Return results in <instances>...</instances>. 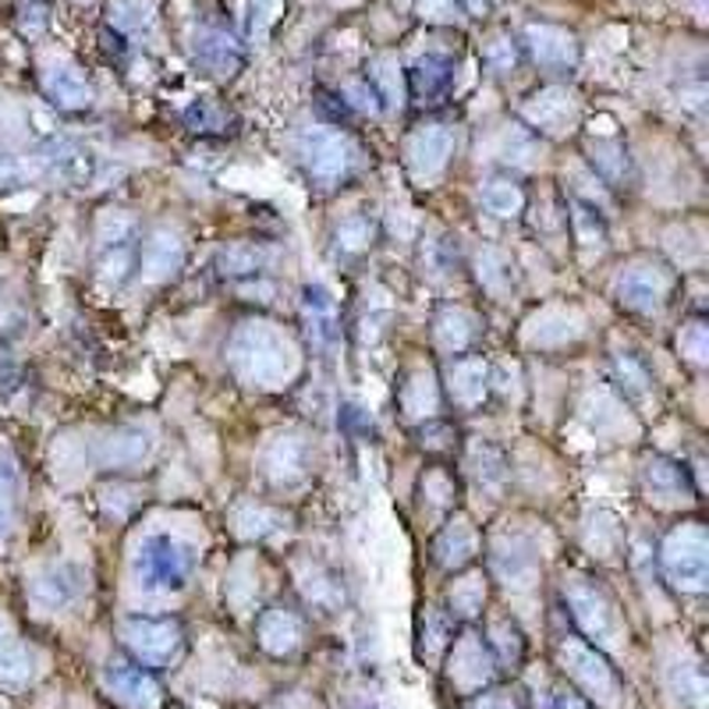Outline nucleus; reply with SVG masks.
I'll return each mask as SVG.
<instances>
[{"instance_id":"nucleus-16","label":"nucleus","mask_w":709,"mask_h":709,"mask_svg":"<svg viewBox=\"0 0 709 709\" xmlns=\"http://www.w3.org/2000/svg\"><path fill=\"white\" fill-rule=\"evenodd\" d=\"M451 78H454V61L451 57H440V54H426L416 68L408 72V82H411V93H416V100H437L451 89Z\"/></svg>"},{"instance_id":"nucleus-5","label":"nucleus","mask_w":709,"mask_h":709,"mask_svg":"<svg viewBox=\"0 0 709 709\" xmlns=\"http://www.w3.org/2000/svg\"><path fill=\"white\" fill-rule=\"evenodd\" d=\"M664 574L674 589L681 592H702L709 579V539L702 522H688L664 539Z\"/></svg>"},{"instance_id":"nucleus-18","label":"nucleus","mask_w":709,"mask_h":709,"mask_svg":"<svg viewBox=\"0 0 709 709\" xmlns=\"http://www.w3.org/2000/svg\"><path fill=\"white\" fill-rule=\"evenodd\" d=\"M475 547H480V536H475V529L465 518L448 522V529L437 536V560L443 568L461 571L475 557Z\"/></svg>"},{"instance_id":"nucleus-11","label":"nucleus","mask_w":709,"mask_h":709,"mask_svg":"<svg viewBox=\"0 0 709 709\" xmlns=\"http://www.w3.org/2000/svg\"><path fill=\"white\" fill-rule=\"evenodd\" d=\"M674 291V277L659 267H635L617 280L621 302L635 312H653L667 302V294Z\"/></svg>"},{"instance_id":"nucleus-21","label":"nucleus","mask_w":709,"mask_h":709,"mask_svg":"<svg viewBox=\"0 0 709 709\" xmlns=\"http://www.w3.org/2000/svg\"><path fill=\"white\" fill-rule=\"evenodd\" d=\"M480 323H475V316L472 312H465V309H448L443 316L437 320V341H440V348L443 352H451V355H461L469 348V344L475 341V330Z\"/></svg>"},{"instance_id":"nucleus-3","label":"nucleus","mask_w":709,"mask_h":709,"mask_svg":"<svg viewBox=\"0 0 709 709\" xmlns=\"http://www.w3.org/2000/svg\"><path fill=\"white\" fill-rule=\"evenodd\" d=\"M565 597L586 642H592L597 649L624 646V621L617 614L614 597L603 586H597L592 579H571V586H565Z\"/></svg>"},{"instance_id":"nucleus-7","label":"nucleus","mask_w":709,"mask_h":709,"mask_svg":"<svg viewBox=\"0 0 709 709\" xmlns=\"http://www.w3.org/2000/svg\"><path fill=\"white\" fill-rule=\"evenodd\" d=\"M302 153H305L309 178H316L320 185H337V181H344L358 168V157H362L352 136L334 128H320L312 131V136H305Z\"/></svg>"},{"instance_id":"nucleus-20","label":"nucleus","mask_w":709,"mask_h":709,"mask_svg":"<svg viewBox=\"0 0 709 709\" xmlns=\"http://www.w3.org/2000/svg\"><path fill=\"white\" fill-rule=\"evenodd\" d=\"M195 57H200V64H206L210 72L227 75L238 64V46L224 29H206L195 36Z\"/></svg>"},{"instance_id":"nucleus-36","label":"nucleus","mask_w":709,"mask_h":709,"mask_svg":"<svg viewBox=\"0 0 709 709\" xmlns=\"http://www.w3.org/2000/svg\"><path fill=\"white\" fill-rule=\"evenodd\" d=\"M358 709H384V706H376V702H362Z\"/></svg>"},{"instance_id":"nucleus-35","label":"nucleus","mask_w":709,"mask_h":709,"mask_svg":"<svg viewBox=\"0 0 709 709\" xmlns=\"http://www.w3.org/2000/svg\"><path fill=\"white\" fill-rule=\"evenodd\" d=\"M273 8H277V0H253V22L267 25L273 19Z\"/></svg>"},{"instance_id":"nucleus-22","label":"nucleus","mask_w":709,"mask_h":709,"mask_svg":"<svg viewBox=\"0 0 709 709\" xmlns=\"http://www.w3.org/2000/svg\"><path fill=\"white\" fill-rule=\"evenodd\" d=\"M305 320L312 337L320 344H334L337 341V305L323 288H309L305 291Z\"/></svg>"},{"instance_id":"nucleus-24","label":"nucleus","mask_w":709,"mask_h":709,"mask_svg":"<svg viewBox=\"0 0 709 709\" xmlns=\"http://www.w3.org/2000/svg\"><path fill=\"white\" fill-rule=\"evenodd\" d=\"M451 638H454V617L440 614V610H433V606H426V617H422V629H419V656L437 659L440 653H448Z\"/></svg>"},{"instance_id":"nucleus-25","label":"nucleus","mask_w":709,"mask_h":709,"mask_svg":"<svg viewBox=\"0 0 709 709\" xmlns=\"http://www.w3.org/2000/svg\"><path fill=\"white\" fill-rule=\"evenodd\" d=\"M480 200H483V206L493 213V217H518V213L525 210L522 185H515V181H507V178L486 181L483 192H480Z\"/></svg>"},{"instance_id":"nucleus-34","label":"nucleus","mask_w":709,"mask_h":709,"mask_svg":"<svg viewBox=\"0 0 709 709\" xmlns=\"http://www.w3.org/2000/svg\"><path fill=\"white\" fill-rule=\"evenodd\" d=\"M554 709H597V702H589L586 696H579V691H560Z\"/></svg>"},{"instance_id":"nucleus-14","label":"nucleus","mask_w":709,"mask_h":709,"mask_svg":"<svg viewBox=\"0 0 709 709\" xmlns=\"http://www.w3.org/2000/svg\"><path fill=\"white\" fill-rule=\"evenodd\" d=\"M642 483H646L649 501H659V504H670V501H678L681 493H691L688 469L681 465V461L664 458V454H653L646 461V469H642Z\"/></svg>"},{"instance_id":"nucleus-32","label":"nucleus","mask_w":709,"mask_h":709,"mask_svg":"<svg viewBox=\"0 0 709 709\" xmlns=\"http://www.w3.org/2000/svg\"><path fill=\"white\" fill-rule=\"evenodd\" d=\"M11 483H14L11 469L0 465V536H4L11 525Z\"/></svg>"},{"instance_id":"nucleus-12","label":"nucleus","mask_w":709,"mask_h":709,"mask_svg":"<svg viewBox=\"0 0 709 709\" xmlns=\"http://www.w3.org/2000/svg\"><path fill=\"white\" fill-rule=\"evenodd\" d=\"M82 589H86V574H82L78 568H72V565L46 568L29 586L32 600H36L43 610H61V606L75 603L82 597Z\"/></svg>"},{"instance_id":"nucleus-31","label":"nucleus","mask_w":709,"mask_h":709,"mask_svg":"<svg viewBox=\"0 0 709 709\" xmlns=\"http://www.w3.org/2000/svg\"><path fill=\"white\" fill-rule=\"evenodd\" d=\"M341 249L344 253H362L369 245V238H373V224L366 221V217H358V221H348L341 227Z\"/></svg>"},{"instance_id":"nucleus-1","label":"nucleus","mask_w":709,"mask_h":709,"mask_svg":"<svg viewBox=\"0 0 709 709\" xmlns=\"http://www.w3.org/2000/svg\"><path fill=\"white\" fill-rule=\"evenodd\" d=\"M195 560H200V554L192 543L171 533H153L139 543L131 574H136V586L142 592H181L192 579Z\"/></svg>"},{"instance_id":"nucleus-6","label":"nucleus","mask_w":709,"mask_h":709,"mask_svg":"<svg viewBox=\"0 0 709 709\" xmlns=\"http://www.w3.org/2000/svg\"><path fill=\"white\" fill-rule=\"evenodd\" d=\"M230 355H235L238 369L259 384L288 380V373L294 366V355L288 348V341L267 326H245L235 337V344H230Z\"/></svg>"},{"instance_id":"nucleus-15","label":"nucleus","mask_w":709,"mask_h":709,"mask_svg":"<svg viewBox=\"0 0 709 709\" xmlns=\"http://www.w3.org/2000/svg\"><path fill=\"white\" fill-rule=\"evenodd\" d=\"M43 89L64 110H82V107H89V100H93L89 78L82 75L75 64H54V68L43 75Z\"/></svg>"},{"instance_id":"nucleus-26","label":"nucleus","mask_w":709,"mask_h":709,"mask_svg":"<svg viewBox=\"0 0 709 709\" xmlns=\"http://www.w3.org/2000/svg\"><path fill=\"white\" fill-rule=\"evenodd\" d=\"M486 603V579L483 574H465V579H458L454 589H451V617H461L469 621L483 610Z\"/></svg>"},{"instance_id":"nucleus-23","label":"nucleus","mask_w":709,"mask_h":709,"mask_svg":"<svg viewBox=\"0 0 709 709\" xmlns=\"http://www.w3.org/2000/svg\"><path fill=\"white\" fill-rule=\"evenodd\" d=\"M486 394V366L480 358H458L451 366V398L461 405L483 401Z\"/></svg>"},{"instance_id":"nucleus-27","label":"nucleus","mask_w":709,"mask_h":709,"mask_svg":"<svg viewBox=\"0 0 709 709\" xmlns=\"http://www.w3.org/2000/svg\"><path fill=\"white\" fill-rule=\"evenodd\" d=\"M267 249L262 245H230V249L221 253V267L224 273L230 277H249V273H259L262 267H267Z\"/></svg>"},{"instance_id":"nucleus-9","label":"nucleus","mask_w":709,"mask_h":709,"mask_svg":"<svg viewBox=\"0 0 709 709\" xmlns=\"http://www.w3.org/2000/svg\"><path fill=\"white\" fill-rule=\"evenodd\" d=\"M104 688L110 699L125 709H157L163 702V688L150 667L136 664V659H110L104 670Z\"/></svg>"},{"instance_id":"nucleus-33","label":"nucleus","mask_w":709,"mask_h":709,"mask_svg":"<svg viewBox=\"0 0 709 709\" xmlns=\"http://www.w3.org/2000/svg\"><path fill=\"white\" fill-rule=\"evenodd\" d=\"M419 11H422V19L451 22L454 19V0H419Z\"/></svg>"},{"instance_id":"nucleus-37","label":"nucleus","mask_w":709,"mask_h":709,"mask_svg":"<svg viewBox=\"0 0 709 709\" xmlns=\"http://www.w3.org/2000/svg\"><path fill=\"white\" fill-rule=\"evenodd\" d=\"M341 4H348V0H341Z\"/></svg>"},{"instance_id":"nucleus-19","label":"nucleus","mask_w":709,"mask_h":709,"mask_svg":"<svg viewBox=\"0 0 709 709\" xmlns=\"http://www.w3.org/2000/svg\"><path fill=\"white\" fill-rule=\"evenodd\" d=\"M36 659H32L29 646L11 632H0V685L4 688H22L32 681Z\"/></svg>"},{"instance_id":"nucleus-10","label":"nucleus","mask_w":709,"mask_h":709,"mask_svg":"<svg viewBox=\"0 0 709 709\" xmlns=\"http://www.w3.org/2000/svg\"><path fill=\"white\" fill-rule=\"evenodd\" d=\"M256 638L270 656H291L305 638V621L294 606H267L256 621Z\"/></svg>"},{"instance_id":"nucleus-8","label":"nucleus","mask_w":709,"mask_h":709,"mask_svg":"<svg viewBox=\"0 0 709 709\" xmlns=\"http://www.w3.org/2000/svg\"><path fill=\"white\" fill-rule=\"evenodd\" d=\"M451 681L454 688H461L465 696H475V691H483L490 681H493V674H497V656H493L490 649V642L483 635H475V632H465L461 638H451Z\"/></svg>"},{"instance_id":"nucleus-4","label":"nucleus","mask_w":709,"mask_h":709,"mask_svg":"<svg viewBox=\"0 0 709 709\" xmlns=\"http://www.w3.org/2000/svg\"><path fill=\"white\" fill-rule=\"evenodd\" d=\"M560 659H565V670L574 678V685L586 691L589 702H600V706L621 702L624 685L617 678V670L610 667V659L603 656V649H597L582 635H568L560 642Z\"/></svg>"},{"instance_id":"nucleus-30","label":"nucleus","mask_w":709,"mask_h":709,"mask_svg":"<svg viewBox=\"0 0 709 709\" xmlns=\"http://www.w3.org/2000/svg\"><path fill=\"white\" fill-rule=\"evenodd\" d=\"M678 348H681V355H688L691 362H706L709 341H706V323H702V320L681 326V334H678Z\"/></svg>"},{"instance_id":"nucleus-13","label":"nucleus","mask_w":709,"mask_h":709,"mask_svg":"<svg viewBox=\"0 0 709 709\" xmlns=\"http://www.w3.org/2000/svg\"><path fill=\"white\" fill-rule=\"evenodd\" d=\"M451 153H454V131L443 125L422 128L419 136H411L408 142V163L419 178H437L448 168Z\"/></svg>"},{"instance_id":"nucleus-29","label":"nucleus","mask_w":709,"mask_h":709,"mask_svg":"<svg viewBox=\"0 0 709 709\" xmlns=\"http://www.w3.org/2000/svg\"><path fill=\"white\" fill-rule=\"evenodd\" d=\"M469 709H525V702L518 691L511 688H483L472 696Z\"/></svg>"},{"instance_id":"nucleus-2","label":"nucleus","mask_w":709,"mask_h":709,"mask_svg":"<svg viewBox=\"0 0 709 709\" xmlns=\"http://www.w3.org/2000/svg\"><path fill=\"white\" fill-rule=\"evenodd\" d=\"M121 646L128 649V659L150 667V670H163L181 659L185 653V629L174 617H150V614H131L121 621Z\"/></svg>"},{"instance_id":"nucleus-28","label":"nucleus","mask_w":709,"mask_h":709,"mask_svg":"<svg viewBox=\"0 0 709 709\" xmlns=\"http://www.w3.org/2000/svg\"><path fill=\"white\" fill-rule=\"evenodd\" d=\"M614 373H617L621 387L629 390L632 398H642V394H649V390H653V376H649V369L642 366V362H638L632 352L617 355V362H614Z\"/></svg>"},{"instance_id":"nucleus-17","label":"nucleus","mask_w":709,"mask_h":709,"mask_svg":"<svg viewBox=\"0 0 709 709\" xmlns=\"http://www.w3.org/2000/svg\"><path fill=\"white\" fill-rule=\"evenodd\" d=\"M529 46H533L536 61L547 64V68H568V64H574V54H579L571 32L554 29V25H533Z\"/></svg>"}]
</instances>
